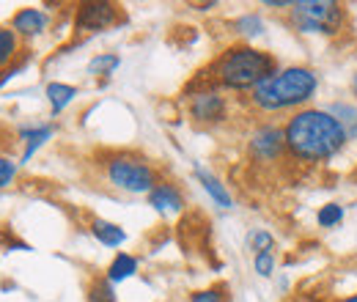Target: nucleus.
I'll list each match as a JSON object with an SVG mask.
<instances>
[{
  "label": "nucleus",
  "mask_w": 357,
  "mask_h": 302,
  "mask_svg": "<svg viewBox=\"0 0 357 302\" xmlns=\"http://www.w3.org/2000/svg\"><path fill=\"white\" fill-rule=\"evenodd\" d=\"M283 137L286 154L303 165H324L335 160L349 143L347 130L327 107H303L291 113L283 124Z\"/></svg>",
  "instance_id": "nucleus-1"
},
{
  "label": "nucleus",
  "mask_w": 357,
  "mask_h": 302,
  "mask_svg": "<svg viewBox=\"0 0 357 302\" xmlns=\"http://www.w3.org/2000/svg\"><path fill=\"white\" fill-rule=\"evenodd\" d=\"M319 91V75L308 66H278L250 91V102L261 113H297L308 107Z\"/></svg>",
  "instance_id": "nucleus-2"
},
{
  "label": "nucleus",
  "mask_w": 357,
  "mask_h": 302,
  "mask_svg": "<svg viewBox=\"0 0 357 302\" xmlns=\"http://www.w3.org/2000/svg\"><path fill=\"white\" fill-rule=\"evenodd\" d=\"M278 69L272 52L259 50L253 44H231L215 58L212 63V80L228 91H253L264 77Z\"/></svg>",
  "instance_id": "nucleus-3"
},
{
  "label": "nucleus",
  "mask_w": 357,
  "mask_h": 302,
  "mask_svg": "<svg viewBox=\"0 0 357 302\" xmlns=\"http://www.w3.org/2000/svg\"><path fill=\"white\" fill-rule=\"evenodd\" d=\"M105 181L127 195H149L160 184L154 165L135 154H110L105 160Z\"/></svg>",
  "instance_id": "nucleus-4"
},
{
  "label": "nucleus",
  "mask_w": 357,
  "mask_h": 302,
  "mask_svg": "<svg viewBox=\"0 0 357 302\" xmlns=\"http://www.w3.org/2000/svg\"><path fill=\"white\" fill-rule=\"evenodd\" d=\"M347 22V8L335 0H294L289 8V25L297 33L335 36Z\"/></svg>",
  "instance_id": "nucleus-5"
},
{
  "label": "nucleus",
  "mask_w": 357,
  "mask_h": 302,
  "mask_svg": "<svg viewBox=\"0 0 357 302\" xmlns=\"http://www.w3.org/2000/svg\"><path fill=\"white\" fill-rule=\"evenodd\" d=\"M190 99H187V113L195 124L204 127H220L228 121V99L223 91L215 86L204 88H187Z\"/></svg>",
  "instance_id": "nucleus-6"
},
{
  "label": "nucleus",
  "mask_w": 357,
  "mask_h": 302,
  "mask_svg": "<svg viewBox=\"0 0 357 302\" xmlns=\"http://www.w3.org/2000/svg\"><path fill=\"white\" fill-rule=\"evenodd\" d=\"M248 154L256 165H278L286 154V137L283 127L264 121L248 135Z\"/></svg>",
  "instance_id": "nucleus-7"
},
{
  "label": "nucleus",
  "mask_w": 357,
  "mask_h": 302,
  "mask_svg": "<svg viewBox=\"0 0 357 302\" xmlns=\"http://www.w3.org/2000/svg\"><path fill=\"white\" fill-rule=\"evenodd\" d=\"M121 20V8L116 3L107 0H93V3H83L75 14V28L80 33H99L113 28Z\"/></svg>",
  "instance_id": "nucleus-8"
},
{
  "label": "nucleus",
  "mask_w": 357,
  "mask_h": 302,
  "mask_svg": "<svg viewBox=\"0 0 357 302\" xmlns=\"http://www.w3.org/2000/svg\"><path fill=\"white\" fill-rule=\"evenodd\" d=\"M146 198H149V206L154 212H160V215L165 217H174L184 212V192L178 190L176 184H171V181H160Z\"/></svg>",
  "instance_id": "nucleus-9"
},
{
  "label": "nucleus",
  "mask_w": 357,
  "mask_h": 302,
  "mask_svg": "<svg viewBox=\"0 0 357 302\" xmlns=\"http://www.w3.org/2000/svg\"><path fill=\"white\" fill-rule=\"evenodd\" d=\"M50 28V14L42 8H20L14 17H11V31L20 36V39H39Z\"/></svg>",
  "instance_id": "nucleus-10"
},
{
  "label": "nucleus",
  "mask_w": 357,
  "mask_h": 302,
  "mask_svg": "<svg viewBox=\"0 0 357 302\" xmlns=\"http://www.w3.org/2000/svg\"><path fill=\"white\" fill-rule=\"evenodd\" d=\"M52 135H55V124H25V127H20V140H22L20 165H28L31 157L45 146L47 140H52Z\"/></svg>",
  "instance_id": "nucleus-11"
},
{
  "label": "nucleus",
  "mask_w": 357,
  "mask_h": 302,
  "mask_svg": "<svg viewBox=\"0 0 357 302\" xmlns=\"http://www.w3.org/2000/svg\"><path fill=\"white\" fill-rule=\"evenodd\" d=\"M195 179H198V184L204 187V192L212 198L215 206H220V209H231V206H234V198H231L228 187H225L223 181L212 171H206L204 165H195Z\"/></svg>",
  "instance_id": "nucleus-12"
},
{
  "label": "nucleus",
  "mask_w": 357,
  "mask_h": 302,
  "mask_svg": "<svg viewBox=\"0 0 357 302\" xmlns=\"http://www.w3.org/2000/svg\"><path fill=\"white\" fill-rule=\"evenodd\" d=\"M91 234H93V239L102 242L105 248H121V245L127 242V231H124L119 222H110V220H102V217H96V220L91 222Z\"/></svg>",
  "instance_id": "nucleus-13"
},
{
  "label": "nucleus",
  "mask_w": 357,
  "mask_h": 302,
  "mask_svg": "<svg viewBox=\"0 0 357 302\" xmlns=\"http://www.w3.org/2000/svg\"><path fill=\"white\" fill-rule=\"evenodd\" d=\"M45 93H47V102H50L52 116H61V113L75 102L77 88L69 86V83H50V86L45 88Z\"/></svg>",
  "instance_id": "nucleus-14"
},
{
  "label": "nucleus",
  "mask_w": 357,
  "mask_h": 302,
  "mask_svg": "<svg viewBox=\"0 0 357 302\" xmlns=\"http://www.w3.org/2000/svg\"><path fill=\"white\" fill-rule=\"evenodd\" d=\"M135 275H137V259H135L132 253H116V259L110 261V266H107V272H105V278H107L113 286L130 280Z\"/></svg>",
  "instance_id": "nucleus-15"
},
{
  "label": "nucleus",
  "mask_w": 357,
  "mask_h": 302,
  "mask_svg": "<svg viewBox=\"0 0 357 302\" xmlns=\"http://www.w3.org/2000/svg\"><path fill=\"white\" fill-rule=\"evenodd\" d=\"M327 110H330V113L338 119V124L347 130L349 140H357V105L355 102H333Z\"/></svg>",
  "instance_id": "nucleus-16"
},
{
  "label": "nucleus",
  "mask_w": 357,
  "mask_h": 302,
  "mask_svg": "<svg viewBox=\"0 0 357 302\" xmlns=\"http://www.w3.org/2000/svg\"><path fill=\"white\" fill-rule=\"evenodd\" d=\"M20 55V36L11 31V25L0 28V72L14 66V58Z\"/></svg>",
  "instance_id": "nucleus-17"
},
{
  "label": "nucleus",
  "mask_w": 357,
  "mask_h": 302,
  "mask_svg": "<svg viewBox=\"0 0 357 302\" xmlns=\"http://www.w3.org/2000/svg\"><path fill=\"white\" fill-rule=\"evenodd\" d=\"M121 66V55H116V52H99V55H93L89 61V75L91 77H113L116 75V69Z\"/></svg>",
  "instance_id": "nucleus-18"
},
{
  "label": "nucleus",
  "mask_w": 357,
  "mask_h": 302,
  "mask_svg": "<svg viewBox=\"0 0 357 302\" xmlns=\"http://www.w3.org/2000/svg\"><path fill=\"white\" fill-rule=\"evenodd\" d=\"M234 33H239L242 39H256L264 33V20L259 14H242L239 20H234Z\"/></svg>",
  "instance_id": "nucleus-19"
},
{
  "label": "nucleus",
  "mask_w": 357,
  "mask_h": 302,
  "mask_svg": "<svg viewBox=\"0 0 357 302\" xmlns=\"http://www.w3.org/2000/svg\"><path fill=\"white\" fill-rule=\"evenodd\" d=\"M89 302H119V297H116V289H113V283H110L107 278H96V280H91Z\"/></svg>",
  "instance_id": "nucleus-20"
},
{
  "label": "nucleus",
  "mask_w": 357,
  "mask_h": 302,
  "mask_svg": "<svg viewBox=\"0 0 357 302\" xmlns=\"http://www.w3.org/2000/svg\"><path fill=\"white\" fill-rule=\"evenodd\" d=\"M248 250H253V256L264 253V250H275V236L264 228H253L248 234Z\"/></svg>",
  "instance_id": "nucleus-21"
},
{
  "label": "nucleus",
  "mask_w": 357,
  "mask_h": 302,
  "mask_svg": "<svg viewBox=\"0 0 357 302\" xmlns=\"http://www.w3.org/2000/svg\"><path fill=\"white\" fill-rule=\"evenodd\" d=\"M344 206L341 204H324L321 209H319V215H316V220H319V225L321 228H335L338 222H344Z\"/></svg>",
  "instance_id": "nucleus-22"
},
{
  "label": "nucleus",
  "mask_w": 357,
  "mask_h": 302,
  "mask_svg": "<svg viewBox=\"0 0 357 302\" xmlns=\"http://www.w3.org/2000/svg\"><path fill=\"white\" fill-rule=\"evenodd\" d=\"M253 269H256L259 278H272V272H275V250L256 253L253 256Z\"/></svg>",
  "instance_id": "nucleus-23"
},
{
  "label": "nucleus",
  "mask_w": 357,
  "mask_h": 302,
  "mask_svg": "<svg viewBox=\"0 0 357 302\" xmlns=\"http://www.w3.org/2000/svg\"><path fill=\"white\" fill-rule=\"evenodd\" d=\"M17 171H20V163H14L11 157H3V154H0V192L14 184Z\"/></svg>",
  "instance_id": "nucleus-24"
},
{
  "label": "nucleus",
  "mask_w": 357,
  "mask_h": 302,
  "mask_svg": "<svg viewBox=\"0 0 357 302\" xmlns=\"http://www.w3.org/2000/svg\"><path fill=\"white\" fill-rule=\"evenodd\" d=\"M187 302H228V294H225V286H212V289L192 292Z\"/></svg>",
  "instance_id": "nucleus-25"
},
{
  "label": "nucleus",
  "mask_w": 357,
  "mask_h": 302,
  "mask_svg": "<svg viewBox=\"0 0 357 302\" xmlns=\"http://www.w3.org/2000/svg\"><path fill=\"white\" fill-rule=\"evenodd\" d=\"M22 66H25V63H14V66H8V69H3V72H0V88L6 86V83H8L11 77H17V75L22 72Z\"/></svg>",
  "instance_id": "nucleus-26"
},
{
  "label": "nucleus",
  "mask_w": 357,
  "mask_h": 302,
  "mask_svg": "<svg viewBox=\"0 0 357 302\" xmlns=\"http://www.w3.org/2000/svg\"><path fill=\"white\" fill-rule=\"evenodd\" d=\"M264 6L267 8H291L294 0H264Z\"/></svg>",
  "instance_id": "nucleus-27"
},
{
  "label": "nucleus",
  "mask_w": 357,
  "mask_h": 302,
  "mask_svg": "<svg viewBox=\"0 0 357 302\" xmlns=\"http://www.w3.org/2000/svg\"><path fill=\"white\" fill-rule=\"evenodd\" d=\"M215 6H218V3L212 0V3H192L190 8H195V11H209V8H215Z\"/></svg>",
  "instance_id": "nucleus-28"
},
{
  "label": "nucleus",
  "mask_w": 357,
  "mask_h": 302,
  "mask_svg": "<svg viewBox=\"0 0 357 302\" xmlns=\"http://www.w3.org/2000/svg\"><path fill=\"white\" fill-rule=\"evenodd\" d=\"M352 93H355V99H357V72L352 75Z\"/></svg>",
  "instance_id": "nucleus-29"
},
{
  "label": "nucleus",
  "mask_w": 357,
  "mask_h": 302,
  "mask_svg": "<svg viewBox=\"0 0 357 302\" xmlns=\"http://www.w3.org/2000/svg\"><path fill=\"white\" fill-rule=\"evenodd\" d=\"M341 302H357V294H352V297H347V300H341Z\"/></svg>",
  "instance_id": "nucleus-30"
}]
</instances>
